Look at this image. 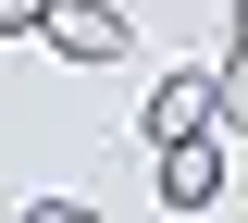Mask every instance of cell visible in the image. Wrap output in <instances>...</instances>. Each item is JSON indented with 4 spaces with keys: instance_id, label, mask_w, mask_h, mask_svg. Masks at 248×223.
<instances>
[{
    "instance_id": "obj_1",
    "label": "cell",
    "mask_w": 248,
    "mask_h": 223,
    "mask_svg": "<svg viewBox=\"0 0 248 223\" xmlns=\"http://www.w3.org/2000/svg\"><path fill=\"white\" fill-rule=\"evenodd\" d=\"M37 37H50L62 62H124V50H137L112 0H50V13H37Z\"/></svg>"
},
{
    "instance_id": "obj_2",
    "label": "cell",
    "mask_w": 248,
    "mask_h": 223,
    "mask_svg": "<svg viewBox=\"0 0 248 223\" xmlns=\"http://www.w3.org/2000/svg\"><path fill=\"white\" fill-rule=\"evenodd\" d=\"M211 198H223V136L199 124V136L161 149V211H211Z\"/></svg>"
},
{
    "instance_id": "obj_3",
    "label": "cell",
    "mask_w": 248,
    "mask_h": 223,
    "mask_svg": "<svg viewBox=\"0 0 248 223\" xmlns=\"http://www.w3.org/2000/svg\"><path fill=\"white\" fill-rule=\"evenodd\" d=\"M199 124H223L211 74H161V87H149V149H174V136H199Z\"/></svg>"
},
{
    "instance_id": "obj_4",
    "label": "cell",
    "mask_w": 248,
    "mask_h": 223,
    "mask_svg": "<svg viewBox=\"0 0 248 223\" xmlns=\"http://www.w3.org/2000/svg\"><path fill=\"white\" fill-rule=\"evenodd\" d=\"M211 99H223V124H248V37L223 50V74H211Z\"/></svg>"
},
{
    "instance_id": "obj_5",
    "label": "cell",
    "mask_w": 248,
    "mask_h": 223,
    "mask_svg": "<svg viewBox=\"0 0 248 223\" xmlns=\"http://www.w3.org/2000/svg\"><path fill=\"white\" fill-rule=\"evenodd\" d=\"M37 13H50V0H0V37H37Z\"/></svg>"
},
{
    "instance_id": "obj_6",
    "label": "cell",
    "mask_w": 248,
    "mask_h": 223,
    "mask_svg": "<svg viewBox=\"0 0 248 223\" xmlns=\"http://www.w3.org/2000/svg\"><path fill=\"white\" fill-rule=\"evenodd\" d=\"M236 37H248V0H236Z\"/></svg>"
}]
</instances>
